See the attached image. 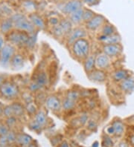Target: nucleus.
<instances>
[{"mask_svg":"<svg viewBox=\"0 0 134 147\" xmlns=\"http://www.w3.org/2000/svg\"><path fill=\"white\" fill-rule=\"evenodd\" d=\"M14 27V22H13L11 18L5 19L2 22L0 25V30L2 34H7L11 31V29Z\"/></svg>","mask_w":134,"mask_h":147,"instance_id":"6ab92c4d","label":"nucleus"},{"mask_svg":"<svg viewBox=\"0 0 134 147\" xmlns=\"http://www.w3.org/2000/svg\"><path fill=\"white\" fill-rule=\"evenodd\" d=\"M29 88H30L31 92H37L38 90L41 89L42 87L40 86H39L37 83H35V82H33V83H31L30 84Z\"/></svg>","mask_w":134,"mask_h":147,"instance_id":"c9c22d12","label":"nucleus"},{"mask_svg":"<svg viewBox=\"0 0 134 147\" xmlns=\"http://www.w3.org/2000/svg\"><path fill=\"white\" fill-rule=\"evenodd\" d=\"M98 142H95V144H93V147H98Z\"/></svg>","mask_w":134,"mask_h":147,"instance_id":"5fc2aeb1","label":"nucleus"},{"mask_svg":"<svg viewBox=\"0 0 134 147\" xmlns=\"http://www.w3.org/2000/svg\"><path fill=\"white\" fill-rule=\"evenodd\" d=\"M59 25H61V27L62 28L63 31H64L65 35H69L72 31L71 26H72V23L69 20H63L60 22Z\"/></svg>","mask_w":134,"mask_h":147,"instance_id":"5701e85b","label":"nucleus"},{"mask_svg":"<svg viewBox=\"0 0 134 147\" xmlns=\"http://www.w3.org/2000/svg\"><path fill=\"white\" fill-rule=\"evenodd\" d=\"M130 77L129 72L124 69H119L113 73V80L116 82H122L124 80L127 79V77Z\"/></svg>","mask_w":134,"mask_h":147,"instance_id":"aec40b11","label":"nucleus"},{"mask_svg":"<svg viewBox=\"0 0 134 147\" xmlns=\"http://www.w3.org/2000/svg\"><path fill=\"white\" fill-rule=\"evenodd\" d=\"M81 2L89 6H93L98 3V0H81Z\"/></svg>","mask_w":134,"mask_h":147,"instance_id":"c03bdc74","label":"nucleus"},{"mask_svg":"<svg viewBox=\"0 0 134 147\" xmlns=\"http://www.w3.org/2000/svg\"><path fill=\"white\" fill-rule=\"evenodd\" d=\"M36 40H37V35L36 34H29V40L27 42L26 46L29 49H32L33 47L34 46L36 42Z\"/></svg>","mask_w":134,"mask_h":147,"instance_id":"2f4dec72","label":"nucleus"},{"mask_svg":"<svg viewBox=\"0 0 134 147\" xmlns=\"http://www.w3.org/2000/svg\"><path fill=\"white\" fill-rule=\"evenodd\" d=\"M15 123H16V118L14 117V116L7 117V124L9 127H11V126H13Z\"/></svg>","mask_w":134,"mask_h":147,"instance_id":"79ce46f5","label":"nucleus"},{"mask_svg":"<svg viewBox=\"0 0 134 147\" xmlns=\"http://www.w3.org/2000/svg\"><path fill=\"white\" fill-rule=\"evenodd\" d=\"M83 8V2L81 0H68L60 8L61 12L66 15L69 16L75 11Z\"/></svg>","mask_w":134,"mask_h":147,"instance_id":"423d86ee","label":"nucleus"},{"mask_svg":"<svg viewBox=\"0 0 134 147\" xmlns=\"http://www.w3.org/2000/svg\"><path fill=\"white\" fill-rule=\"evenodd\" d=\"M88 77L90 80L95 83H102L106 80V74L101 70H93L89 73Z\"/></svg>","mask_w":134,"mask_h":147,"instance_id":"4468645a","label":"nucleus"},{"mask_svg":"<svg viewBox=\"0 0 134 147\" xmlns=\"http://www.w3.org/2000/svg\"><path fill=\"white\" fill-rule=\"evenodd\" d=\"M131 144H132L134 146V135H133L132 137H131Z\"/></svg>","mask_w":134,"mask_h":147,"instance_id":"864d4df0","label":"nucleus"},{"mask_svg":"<svg viewBox=\"0 0 134 147\" xmlns=\"http://www.w3.org/2000/svg\"><path fill=\"white\" fill-rule=\"evenodd\" d=\"M14 22V28L18 31H24L28 34H34L36 31V28L29 18L22 13H15L11 16Z\"/></svg>","mask_w":134,"mask_h":147,"instance_id":"f257e3e1","label":"nucleus"},{"mask_svg":"<svg viewBox=\"0 0 134 147\" xmlns=\"http://www.w3.org/2000/svg\"><path fill=\"white\" fill-rule=\"evenodd\" d=\"M3 114L4 115H5L7 117L14 116V111H13V109L12 107H11V105L7 106L5 107V109H3Z\"/></svg>","mask_w":134,"mask_h":147,"instance_id":"72a5a7b5","label":"nucleus"},{"mask_svg":"<svg viewBox=\"0 0 134 147\" xmlns=\"http://www.w3.org/2000/svg\"><path fill=\"white\" fill-rule=\"evenodd\" d=\"M8 132L9 131L7 126L3 125V124H0V136L7 135Z\"/></svg>","mask_w":134,"mask_h":147,"instance_id":"f704fd0d","label":"nucleus"},{"mask_svg":"<svg viewBox=\"0 0 134 147\" xmlns=\"http://www.w3.org/2000/svg\"><path fill=\"white\" fill-rule=\"evenodd\" d=\"M122 51V47L120 44L115 45H104L103 47V52L109 57H113L119 55Z\"/></svg>","mask_w":134,"mask_h":147,"instance_id":"1a4fd4ad","label":"nucleus"},{"mask_svg":"<svg viewBox=\"0 0 134 147\" xmlns=\"http://www.w3.org/2000/svg\"><path fill=\"white\" fill-rule=\"evenodd\" d=\"M4 40L3 38L2 37V36H0V51H1V50H2V49L3 48L4 46Z\"/></svg>","mask_w":134,"mask_h":147,"instance_id":"09e8293b","label":"nucleus"},{"mask_svg":"<svg viewBox=\"0 0 134 147\" xmlns=\"http://www.w3.org/2000/svg\"><path fill=\"white\" fill-rule=\"evenodd\" d=\"M116 34V28L110 23H105L102 27V34L105 36H110Z\"/></svg>","mask_w":134,"mask_h":147,"instance_id":"b1692460","label":"nucleus"},{"mask_svg":"<svg viewBox=\"0 0 134 147\" xmlns=\"http://www.w3.org/2000/svg\"><path fill=\"white\" fill-rule=\"evenodd\" d=\"M34 121L36 123H37L39 126H43L47 122V118H46V115L44 111H39L37 112L35 115V119Z\"/></svg>","mask_w":134,"mask_h":147,"instance_id":"4be33fe9","label":"nucleus"},{"mask_svg":"<svg viewBox=\"0 0 134 147\" xmlns=\"http://www.w3.org/2000/svg\"><path fill=\"white\" fill-rule=\"evenodd\" d=\"M29 19L32 22L33 25L35 26L36 28L43 30L46 28V24H45V21L43 20V19L35 13H31L29 16Z\"/></svg>","mask_w":134,"mask_h":147,"instance_id":"ddd939ff","label":"nucleus"},{"mask_svg":"<svg viewBox=\"0 0 134 147\" xmlns=\"http://www.w3.org/2000/svg\"><path fill=\"white\" fill-rule=\"evenodd\" d=\"M30 127L31 128V129H32L33 130H34V131H39V129H41L42 126H39V125L37 123H36L35 121H34V120L33 122L31 123Z\"/></svg>","mask_w":134,"mask_h":147,"instance_id":"37998d69","label":"nucleus"},{"mask_svg":"<svg viewBox=\"0 0 134 147\" xmlns=\"http://www.w3.org/2000/svg\"><path fill=\"white\" fill-rule=\"evenodd\" d=\"M95 66V57L93 55L88 56L84 61V70L87 74L90 73L94 70Z\"/></svg>","mask_w":134,"mask_h":147,"instance_id":"f3484780","label":"nucleus"},{"mask_svg":"<svg viewBox=\"0 0 134 147\" xmlns=\"http://www.w3.org/2000/svg\"><path fill=\"white\" fill-rule=\"evenodd\" d=\"M8 143V140H7L6 135H5V136H1V138H0V145L5 146Z\"/></svg>","mask_w":134,"mask_h":147,"instance_id":"a18cd8bd","label":"nucleus"},{"mask_svg":"<svg viewBox=\"0 0 134 147\" xmlns=\"http://www.w3.org/2000/svg\"><path fill=\"white\" fill-rule=\"evenodd\" d=\"M0 147H5V146H1V145H0Z\"/></svg>","mask_w":134,"mask_h":147,"instance_id":"4d7b16f0","label":"nucleus"},{"mask_svg":"<svg viewBox=\"0 0 134 147\" xmlns=\"http://www.w3.org/2000/svg\"><path fill=\"white\" fill-rule=\"evenodd\" d=\"M98 40L104 42L105 45H115V44H120L122 39L118 34H115L110 36H105L102 34L98 37Z\"/></svg>","mask_w":134,"mask_h":147,"instance_id":"f8f14e48","label":"nucleus"},{"mask_svg":"<svg viewBox=\"0 0 134 147\" xmlns=\"http://www.w3.org/2000/svg\"><path fill=\"white\" fill-rule=\"evenodd\" d=\"M48 78L47 76V74L45 71L39 72L37 74V76L36 77V79L34 82L37 83L39 86H40L43 88L44 86H46L48 83Z\"/></svg>","mask_w":134,"mask_h":147,"instance_id":"412c9836","label":"nucleus"},{"mask_svg":"<svg viewBox=\"0 0 134 147\" xmlns=\"http://www.w3.org/2000/svg\"><path fill=\"white\" fill-rule=\"evenodd\" d=\"M66 97H68L69 99H70L71 100L76 102L80 98V93L77 92V91H70V92L67 93Z\"/></svg>","mask_w":134,"mask_h":147,"instance_id":"473e14b6","label":"nucleus"},{"mask_svg":"<svg viewBox=\"0 0 134 147\" xmlns=\"http://www.w3.org/2000/svg\"><path fill=\"white\" fill-rule=\"evenodd\" d=\"M27 111L30 114H34L36 112V107L34 104H32L31 102H29L28 106H27Z\"/></svg>","mask_w":134,"mask_h":147,"instance_id":"ea45409f","label":"nucleus"},{"mask_svg":"<svg viewBox=\"0 0 134 147\" xmlns=\"http://www.w3.org/2000/svg\"><path fill=\"white\" fill-rule=\"evenodd\" d=\"M14 116H21L24 113V108L19 102H14L11 105Z\"/></svg>","mask_w":134,"mask_h":147,"instance_id":"bb28decb","label":"nucleus"},{"mask_svg":"<svg viewBox=\"0 0 134 147\" xmlns=\"http://www.w3.org/2000/svg\"><path fill=\"white\" fill-rule=\"evenodd\" d=\"M16 139L19 141V143L21 144L22 145L29 146L31 144V138L28 135H25V134L20 135L16 138Z\"/></svg>","mask_w":134,"mask_h":147,"instance_id":"c85d7f7f","label":"nucleus"},{"mask_svg":"<svg viewBox=\"0 0 134 147\" xmlns=\"http://www.w3.org/2000/svg\"><path fill=\"white\" fill-rule=\"evenodd\" d=\"M88 129H90V130H94L97 128V124L95 123V120H90L88 121Z\"/></svg>","mask_w":134,"mask_h":147,"instance_id":"a19ab883","label":"nucleus"},{"mask_svg":"<svg viewBox=\"0 0 134 147\" xmlns=\"http://www.w3.org/2000/svg\"><path fill=\"white\" fill-rule=\"evenodd\" d=\"M71 50L74 56L78 59H86L90 51L89 42L85 38L77 40L71 45Z\"/></svg>","mask_w":134,"mask_h":147,"instance_id":"f03ea898","label":"nucleus"},{"mask_svg":"<svg viewBox=\"0 0 134 147\" xmlns=\"http://www.w3.org/2000/svg\"><path fill=\"white\" fill-rule=\"evenodd\" d=\"M8 38L9 41L14 45L19 46H26L27 42L29 38V34L17 30L16 31H12L10 33Z\"/></svg>","mask_w":134,"mask_h":147,"instance_id":"20e7f679","label":"nucleus"},{"mask_svg":"<svg viewBox=\"0 0 134 147\" xmlns=\"http://www.w3.org/2000/svg\"><path fill=\"white\" fill-rule=\"evenodd\" d=\"M60 147H69V146L68 144H67L66 141H64V142H63L62 144L60 145Z\"/></svg>","mask_w":134,"mask_h":147,"instance_id":"3c124183","label":"nucleus"},{"mask_svg":"<svg viewBox=\"0 0 134 147\" xmlns=\"http://www.w3.org/2000/svg\"><path fill=\"white\" fill-rule=\"evenodd\" d=\"M107 133H108V134H110V135H114V134H116L115 129L113 126H110V127L107 128Z\"/></svg>","mask_w":134,"mask_h":147,"instance_id":"de8ad7c7","label":"nucleus"},{"mask_svg":"<svg viewBox=\"0 0 134 147\" xmlns=\"http://www.w3.org/2000/svg\"><path fill=\"white\" fill-rule=\"evenodd\" d=\"M2 113H3V109H2V108L0 107V115H2Z\"/></svg>","mask_w":134,"mask_h":147,"instance_id":"6e6d98bb","label":"nucleus"},{"mask_svg":"<svg viewBox=\"0 0 134 147\" xmlns=\"http://www.w3.org/2000/svg\"><path fill=\"white\" fill-rule=\"evenodd\" d=\"M46 106L48 109L53 111H58L62 108V102L58 97L52 95L47 97L46 100Z\"/></svg>","mask_w":134,"mask_h":147,"instance_id":"9d476101","label":"nucleus"},{"mask_svg":"<svg viewBox=\"0 0 134 147\" xmlns=\"http://www.w3.org/2000/svg\"><path fill=\"white\" fill-rule=\"evenodd\" d=\"M119 147H129L127 144H126L125 142H121L119 144Z\"/></svg>","mask_w":134,"mask_h":147,"instance_id":"8fccbe9b","label":"nucleus"},{"mask_svg":"<svg viewBox=\"0 0 134 147\" xmlns=\"http://www.w3.org/2000/svg\"><path fill=\"white\" fill-rule=\"evenodd\" d=\"M6 136H7V140H8L9 143H12V142L15 141V140H16V135H15L14 133L12 132V131H9Z\"/></svg>","mask_w":134,"mask_h":147,"instance_id":"e433bc0d","label":"nucleus"},{"mask_svg":"<svg viewBox=\"0 0 134 147\" xmlns=\"http://www.w3.org/2000/svg\"><path fill=\"white\" fill-rule=\"evenodd\" d=\"M86 36V31L82 28H76L75 29H72L69 36L67 38V43L68 45H72L74 42L77 40L85 38Z\"/></svg>","mask_w":134,"mask_h":147,"instance_id":"6e6552de","label":"nucleus"},{"mask_svg":"<svg viewBox=\"0 0 134 147\" xmlns=\"http://www.w3.org/2000/svg\"><path fill=\"white\" fill-rule=\"evenodd\" d=\"M120 88L125 92H131L134 90V77H129L120 83Z\"/></svg>","mask_w":134,"mask_h":147,"instance_id":"dca6fc26","label":"nucleus"},{"mask_svg":"<svg viewBox=\"0 0 134 147\" xmlns=\"http://www.w3.org/2000/svg\"><path fill=\"white\" fill-rule=\"evenodd\" d=\"M75 105H76V102L71 100L69 99L68 97H66L62 102L63 109L66 110V111H69V110L73 109Z\"/></svg>","mask_w":134,"mask_h":147,"instance_id":"393cba45","label":"nucleus"},{"mask_svg":"<svg viewBox=\"0 0 134 147\" xmlns=\"http://www.w3.org/2000/svg\"><path fill=\"white\" fill-rule=\"evenodd\" d=\"M10 64H11V67L16 70L22 68L24 64V59L22 56L20 55V54H14Z\"/></svg>","mask_w":134,"mask_h":147,"instance_id":"a211bd4d","label":"nucleus"},{"mask_svg":"<svg viewBox=\"0 0 134 147\" xmlns=\"http://www.w3.org/2000/svg\"><path fill=\"white\" fill-rule=\"evenodd\" d=\"M80 123L82 125H84L85 123H86L88 122V116L86 115V114H84V115H81V116H80Z\"/></svg>","mask_w":134,"mask_h":147,"instance_id":"49530a36","label":"nucleus"},{"mask_svg":"<svg viewBox=\"0 0 134 147\" xmlns=\"http://www.w3.org/2000/svg\"><path fill=\"white\" fill-rule=\"evenodd\" d=\"M112 126L114 127L115 131L117 135H122L124 131V126L122 121L120 120H116L113 123Z\"/></svg>","mask_w":134,"mask_h":147,"instance_id":"a878e982","label":"nucleus"},{"mask_svg":"<svg viewBox=\"0 0 134 147\" xmlns=\"http://www.w3.org/2000/svg\"><path fill=\"white\" fill-rule=\"evenodd\" d=\"M48 22H49V23H50L52 26H55V25H58L61 21H60V20L57 18V17H55V16H52V17H51V18L49 19Z\"/></svg>","mask_w":134,"mask_h":147,"instance_id":"58836bf2","label":"nucleus"},{"mask_svg":"<svg viewBox=\"0 0 134 147\" xmlns=\"http://www.w3.org/2000/svg\"><path fill=\"white\" fill-rule=\"evenodd\" d=\"M104 144L106 147H112L113 146V141L110 138L106 137L104 140Z\"/></svg>","mask_w":134,"mask_h":147,"instance_id":"4c0bfd02","label":"nucleus"},{"mask_svg":"<svg viewBox=\"0 0 134 147\" xmlns=\"http://www.w3.org/2000/svg\"><path fill=\"white\" fill-rule=\"evenodd\" d=\"M52 33L57 37H61V36H63L65 35L64 31H63L62 28L61 27V25L59 24L55 25V26H53V28H52Z\"/></svg>","mask_w":134,"mask_h":147,"instance_id":"7c9ffc66","label":"nucleus"},{"mask_svg":"<svg viewBox=\"0 0 134 147\" xmlns=\"http://www.w3.org/2000/svg\"><path fill=\"white\" fill-rule=\"evenodd\" d=\"M110 57L105 54H101L95 57V66L98 69H106L110 66Z\"/></svg>","mask_w":134,"mask_h":147,"instance_id":"9b49d317","label":"nucleus"},{"mask_svg":"<svg viewBox=\"0 0 134 147\" xmlns=\"http://www.w3.org/2000/svg\"><path fill=\"white\" fill-rule=\"evenodd\" d=\"M95 15V13L93 12V11L89 9H84V17H83V22H88L89 20H91L94 17V16Z\"/></svg>","mask_w":134,"mask_h":147,"instance_id":"c756f323","label":"nucleus"},{"mask_svg":"<svg viewBox=\"0 0 134 147\" xmlns=\"http://www.w3.org/2000/svg\"><path fill=\"white\" fill-rule=\"evenodd\" d=\"M0 11H1V7H0Z\"/></svg>","mask_w":134,"mask_h":147,"instance_id":"13d9d810","label":"nucleus"},{"mask_svg":"<svg viewBox=\"0 0 134 147\" xmlns=\"http://www.w3.org/2000/svg\"><path fill=\"white\" fill-rule=\"evenodd\" d=\"M106 20L104 16L100 14H95L91 20L86 23V28L90 31H96L105 24Z\"/></svg>","mask_w":134,"mask_h":147,"instance_id":"0eeeda50","label":"nucleus"},{"mask_svg":"<svg viewBox=\"0 0 134 147\" xmlns=\"http://www.w3.org/2000/svg\"><path fill=\"white\" fill-rule=\"evenodd\" d=\"M0 93L4 97L8 99L15 98L19 94L17 86L11 82H4L0 86Z\"/></svg>","mask_w":134,"mask_h":147,"instance_id":"39448f33","label":"nucleus"},{"mask_svg":"<svg viewBox=\"0 0 134 147\" xmlns=\"http://www.w3.org/2000/svg\"><path fill=\"white\" fill-rule=\"evenodd\" d=\"M15 49L11 44H6L0 51V65L2 66H7L10 64L13 57L14 56Z\"/></svg>","mask_w":134,"mask_h":147,"instance_id":"7ed1b4c3","label":"nucleus"},{"mask_svg":"<svg viewBox=\"0 0 134 147\" xmlns=\"http://www.w3.org/2000/svg\"><path fill=\"white\" fill-rule=\"evenodd\" d=\"M84 8L75 11L73 13H71L69 16V20L74 25H79L83 22V17H84Z\"/></svg>","mask_w":134,"mask_h":147,"instance_id":"2eb2a0df","label":"nucleus"},{"mask_svg":"<svg viewBox=\"0 0 134 147\" xmlns=\"http://www.w3.org/2000/svg\"><path fill=\"white\" fill-rule=\"evenodd\" d=\"M3 83H4V77H2V76H0V86H2Z\"/></svg>","mask_w":134,"mask_h":147,"instance_id":"603ef678","label":"nucleus"},{"mask_svg":"<svg viewBox=\"0 0 134 147\" xmlns=\"http://www.w3.org/2000/svg\"><path fill=\"white\" fill-rule=\"evenodd\" d=\"M22 6L27 11H34L37 8L35 2H34L33 1H31V0H25V1H23V2H22Z\"/></svg>","mask_w":134,"mask_h":147,"instance_id":"cd10ccee","label":"nucleus"}]
</instances>
